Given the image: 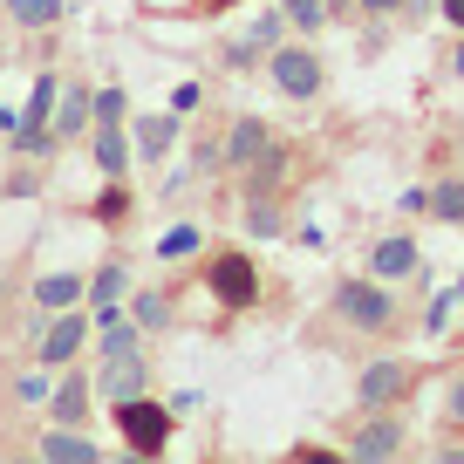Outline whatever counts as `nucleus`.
<instances>
[{
    "mask_svg": "<svg viewBox=\"0 0 464 464\" xmlns=\"http://www.w3.org/2000/svg\"><path fill=\"white\" fill-rule=\"evenodd\" d=\"M116 430H123V444H130L137 458H158V450L171 444V410L130 396V403H116Z\"/></svg>",
    "mask_w": 464,
    "mask_h": 464,
    "instance_id": "nucleus-1",
    "label": "nucleus"
},
{
    "mask_svg": "<svg viewBox=\"0 0 464 464\" xmlns=\"http://www.w3.org/2000/svg\"><path fill=\"white\" fill-rule=\"evenodd\" d=\"M334 314H342L348 328H390V294L369 287V280H342V294H334Z\"/></svg>",
    "mask_w": 464,
    "mask_h": 464,
    "instance_id": "nucleus-2",
    "label": "nucleus"
},
{
    "mask_svg": "<svg viewBox=\"0 0 464 464\" xmlns=\"http://www.w3.org/2000/svg\"><path fill=\"white\" fill-rule=\"evenodd\" d=\"M205 280H212V294H218L226 307H246L253 294H260V274H253L246 253H218V260L205 266Z\"/></svg>",
    "mask_w": 464,
    "mask_h": 464,
    "instance_id": "nucleus-3",
    "label": "nucleus"
},
{
    "mask_svg": "<svg viewBox=\"0 0 464 464\" xmlns=\"http://www.w3.org/2000/svg\"><path fill=\"white\" fill-rule=\"evenodd\" d=\"M274 82H280V96L314 102V89H321V62H314V48H274Z\"/></svg>",
    "mask_w": 464,
    "mask_h": 464,
    "instance_id": "nucleus-4",
    "label": "nucleus"
},
{
    "mask_svg": "<svg viewBox=\"0 0 464 464\" xmlns=\"http://www.w3.org/2000/svg\"><path fill=\"white\" fill-rule=\"evenodd\" d=\"M144 355H137V348H130V355H102V369H96V390L102 396H110V403H130V396H144Z\"/></svg>",
    "mask_w": 464,
    "mask_h": 464,
    "instance_id": "nucleus-5",
    "label": "nucleus"
},
{
    "mask_svg": "<svg viewBox=\"0 0 464 464\" xmlns=\"http://www.w3.org/2000/svg\"><path fill=\"white\" fill-rule=\"evenodd\" d=\"M82 342H89V321H82V314H55V321L42 328V362H69Z\"/></svg>",
    "mask_w": 464,
    "mask_h": 464,
    "instance_id": "nucleus-6",
    "label": "nucleus"
},
{
    "mask_svg": "<svg viewBox=\"0 0 464 464\" xmlns=\"http://www.w3.org/2000/svg\"><path fill=\"white\" fill-rule=\"evenodd\" d=\"M396 450H403V423H390V417L362 423V430L348 437V458H396Z\"/></svg>",
    "mask_w": 464,
    "mask_h": 464,
    "instance_id": "nucleus-7",
    "label": "nucleus"
},
{
    "mask_svg": "<svg viewBox=\"0 0 464 464\" xmlns=\"http://www.w3.org/2000/svg\"><path fill=\"white\" fill-rule=\"evenodd\" d=\"M410 382H417L410 362H376L362 376V403H396V396H410Z\"/></svg>",
    "mask_w": 464,
    "mask_h": 464,
    "instance_id": "nucleus-8",
    "label": "nucleus"
},
{
    "mask_svg": "<svg viewBox=\"0 0 464 464\" xmlns=\"http://www.w3.org/2000/svg\"><path fill=\"white\" fill-rule=\"evenodd\" d=\"M42 458H48V464H96V444H89V437H75V423H69V430H48V437H42Z\"/></svg>",
    "mask_w": 464,
    "mask_h": 464,
    "instance_id": "nucleus-9",
    "label": "nucleus"
},
{
    "mask_svg": "<svg viewBox=\"0 0 464 464\" xmlns=\"http://www.w3.org/2000/svg\"><path fill=\"white\" fill-rule=\"evenodd\" d=\"M369 274H382V280L417 274V246H410V239H382V246L369 253Z\"/></svg>",
    "mask_w": 464,
    "mask_h": 464,
    "instance_id": "nucleus-10",
    "label": "nucleus"
},
{
    "mask_svg": "<svg viewBox=\"0 0 464 464\" xmlns=\"http://www.w3.org/2000/svg\"><path fill=\"white\" fill-rule=\"evenodd\" d=\"M260 150H266V130L253 123V116H239L232 137H226V164H260Z\"/></svg>",
    "mask_w": 464,
    "mask_h": 464,
    "instance_id": "nucleus-11",
    "label": "nucleus"
},
{
    "mask_svg": "<svg viewBox=\"0 0 464 464\" xmlns=\"http://www.w3.org/2000/svg\"><path fill=\"white\" fill-rule=\"evenodd\" d=\"M123 164H130L123 130H116V123H96V171H102V178H123Z\"/></svg>",
    "mask_w": 464,
    "mask_h": 464,
    "instance_id": "nucleus-12",
    "label": "nucleus"
},
{
    "mask_svg": "<svg viewBox=\"0 0 464 464\" xmlns=\"http://www.w3.org/2000/svg\"><path fill=\"white\" fill-rule=\"evenodd\" d=\"M89 102H96L89 89H69V96H55V137H75V130H82V123H89Z\"/></svg>",
    "mask_w": 464,
    "mask_h": 464,
    "instance_id": "nucleus-13",
    "label": "nucleus"
},
{
    "mask_svg": "<svg viewBox=\"0 0 464 464\" xmlns=\"http://www.w3.org/2000/svg\"><path fill=\"white\" fill-rule=\"evenodd\" d=\"M75 294H82L75 274H42V280H34V301H42V307H75Z\"/></svg>",
    "mask_w": 464,
    "mask_h": 464,
    "instance_id": "nucleus-14",
    "label": "nucleus"
},
{
    "mask_svg": "<svg viewBox=\"0 0 464 464\" xmlns=\"http://www.w3.org/2000/svg\"><path fill=\"white\" fill-rule=\"evenodd\" d=\"M171 137H178L171 116H144V123H137V150H144V158H164V150H171Z\"/></svg>",
    "mask_w": 464,
    "mask_h": 464,
    "instance_id": "nucleus-15",
    "label": "nucleus"
},
{
    "mask_svg": "<svg viewBox=\"0 0 464 464\" xmlns=\"http://www.w3.org/2000/svg\"><path fill=\"white\" fill-rule=\"evenodd\" d=\"M7 14H14L21 28H55V21H62V0H7Z\"/></svg>",
    "mask_w": 464,
    "mask_h": 464,
    "instance_id": "nucleus-16",
    "label": "nucleus"
},
{
    "mask_svg": "<svg viewBox=\"0 0 464 464\" xmlns=\"http://www.w3.org/2000/svg\"><path fill=\"white\" fill-rule=\"evenodd\" d=\"M82 410H89V376H69L55 390V417L62 423H82Z\"/></svg>",
    "mask_w": 464,
    "mask_h": 464,
    "instance_id": "nucleus-17",
    "label": "nucleus"
},
{
    "mask_svg": "<svg viewBox=\"0 0 464 464\" xmlns=\"http://www.w3.org/2000/svg\"><path fill=\"white\" fill-rule=\"evenodd\" d=\"M430 212H437V218H450V226H458V218H464V178H444V185L430 191Z\"/></svg>",
    "mask_w": 464,
    "mask_h": 464,
    "instance_id": "nucleus-18",
    "label": "nucleus"
},
{
    "mask_svg": "<svg viewBox=\"0 0 464 464\" xmlns=\"http://www.w3.org/2000/svg\"><path fill=\"white\" fill-rule=\"evenodd\" d=\"M130 321H137V328H164V321H171V301H164V294H137Z\"/></svg>",
    "mask_w": 464,
    "mask_h": 464,
    "instance_id": "nucleus-19",
    "label": "nucleus"
},
{
    "mask_svg": "<svg viewBox=\"0 0 464 464\" xmlns=\"http://www.w3.org/2000/svg\"><path fill=\"white\" fill-rule=\"evenodd\" d=\"M158 253H164V260H185V253H198V226H171V232L158 239Z\"/></svg>",
    "mask_w": 464,
    "mask_h": 464,
    "instance_id": "nucleus-20",
    "label": "nucleus"
},
{
    "mask_svg": "<svg viewBox=\"0 0 464 464\" xmlns=\"http://www.w3.org/2000/svg\"><path fill=\"white\" fill-rule=\"evenodd\" d=\"M246 232L274 239V232H280V212H274V205H260V198H253V205H246Z\"/></svg>",
    "mask_w": 464,
    "mask_h": 464,
    "instance_id": "nucleus-21",
    "label": "nucleus"
},
{
    "mask_svg": "<svg viewBox=\"0 0 464 464\" xmlns=\"http://www.w3.org/2000/svg\"><path fill=\"white\" fill-rule=\"evenodd\" d=\"M280 7H287V21H294V28H307V34L321 28V0H280Z\"/></svg>",
    "mask_w": 464,
    "mask_h": 464,
    "instance_id": "nucleus-22",
    "label": "nucleus"
},
{
    "mask_svg": "<svg viewBox=\"0 0 464 464\" xmlns=\"http://www.w3.org/2000/svg\"><path fill=\"white\" fill-rule=\"evenodd\" d=\"M96 123H123V89H96Z\"/></svg>",
    "mask_w": 464,
    "mask_h": 464,
    "instance_id": "nucleus-23",
    "label": "nucleus"
},
{
    "mask_svg": "<svg viewBox=\"0 0 464 464\" xmlns=\"http://www.w3.org/2000/svg\"><path fill=\"white\" fill-rule=\"evenodd\" d=\"M123 212H130V198H123V191H102V198H96V218H102V226H116Z\"/></svg>",
    "mask_w": 464,
    "mask_h": 464,
    "instance_id": "nucleus-24",
    "label": "nucleus"
},
{
    "mask_svg": "<svg viewBox=\"0 0 464 464\" xmlns=\"http://www.w3.org/2000/svg\"><path fill=\"white\" fill-rule=\"evenodd\" d=\"M458 301H464V294H437V307H430V334H444V328H450V314H458Z\"/></svg>",
    "mask_w": 464,
    "mask_h": 464,
    "instance_id": "nucleus-25",
    "label": "nucleus"
},
{
    "mask_svg": "<svg viewBox=\"0 0 464 464\" xmlns=\"http://www.w3.org/2000/svg\"><path fill=\"white\" fill-rule=\"evenodd\" d=\"M116 294H123V266H102V274H96V307L116 301Z\"/></svg>",
    "mask_w": 464,
    "mask_h": 464,
    "instance_id": "nucleus-26",
    "label": "nucleus"
},
{
    "mask_svg": "<svg viewBox=\"0 0 464 464\" xmlns=\"http://www.w3.org/2000/svg\"><path fill=\"white\" fill-rule=\"evenodd\" d=\"M280 42V14H260L253 21V48H274Z\"/></svg>",
    "mask_w": 464,
    "mask_h": 464,
    "instance_id": "nucleus-27",
    "label": "nucleus"
},
{
    "mask_svg": "<svg viewBox=\"0 0 464 464\" xmlns=\"http://www.w3.org/2000/svg\"><path fill=\"white\" fill-rule=\"evenodd\" d=\"M369 14H396V7H403V0H362Z\"/></svg>",
    "mask_w": 464,
    "mask_h": 464,
    "instance_id": "nucleus-28",
    "label": "nucleus"
},
{
    "mask_svg": "<svg viewBox=\"0 0 464 464\" xmlns=\"http://www.w3.org/2000/svg\"><path fill=\"white\" fill-rule=\"evenodd\" d=\"M403 14H410V21H423V14H430V0H403Z\"/></svg>",
    "mask_w": 464,
    "mask_h": 464,
    "instance_id": "nucleus-29",
    "label": "nucleus"
},
{
    "mask_svg": "<svg viewBox=\"0 0 464 464\" xmlns=\"http://www.w3.org/2000/svg\"><path fill=\"white\" fill-rule=\"evenodd\" d=\"M450 417L464 423V382H458V390H450Z\"/></svg>",
    "mask_w": 464,
    "mask_h": 464,
    "instance_id": "nucleus-30",
    "label": "nucleus"
},
{
    "mask_svg": "<svg viewBox=\"0 0 464 464\" xmlns=\"http://www.w3.org/2000/svg\"><path fill=\"white\" fill-rule=\"evenodd\" d=\"M444 14H450V21H458V28H464V0H444Z\"/></svg>",
    "mask_w": 464,
    "mask_h": 464,
    "instance_id": "nucleus-31",
    "label": "nucleus"
},
{
    "mask_svg": "<svg viewBox=\"0 0 464 464\" xmlns=\"http://www.w3.org/2000/svg\"><path fill=\"white\" fill-rule=\"evenodd\" d=\"M205 7H232V0H205Z\"/></svg>",
    "mask_w": 464,
    "mask_h": 464,
    "instance_id": "nucleus-32",
    "label": "nucleus"
},
{
    "mask_svg": "<svg viewBox=\"0 0 464 464\" xmlns=\"http://www.w3.org/2000/svg\"><path fill=\"white\" fill-rule=\"evenodd\" d=\"M458 75H464V48H458Z\"/></svg>",
    "mask_w": 464,
    "mask_h": 464,
    "instance_id": "nucleus-33",
    "label": "nucleus"
},
{
    "mask_svg": "<svg viewBox=\"0 0 464 464\" xmlns=\"http://www.w3.org/2000/svg\"><path fill=\"white\" fill-rule=\"evenodd\" d=\"M458 294H464V280H458Z\"/></svg>",
    "mask_w": 464,
    "mask_h": 464,
    "instance_id": "nucleus-34",
    "label": "nucleus"
}]
</instances>
